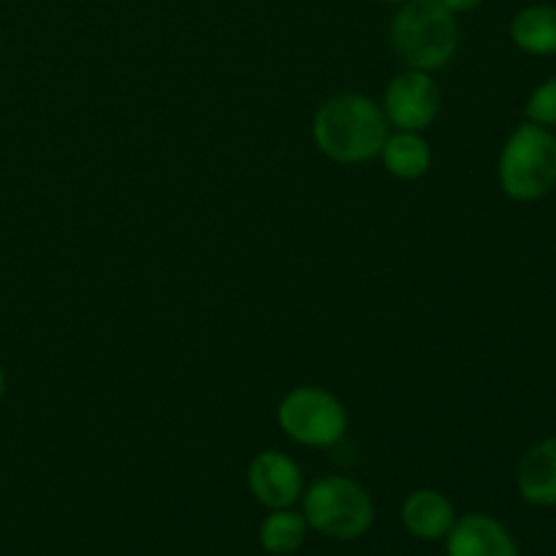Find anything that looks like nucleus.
Wrapping results in <instances>:
<instances>
[{"label":"nucleus","instance_id":"nucleus-17","mask_svg":"<svg viewBox=\"0 0 556 556\" xmlns=\"http://www.w3.org/2000/svg\"><path fill=\"white\" fill-rule=\"evenodd\" d=\"M380 3H391V5H402L405 0H380Z\"/></svg>","mask_w":556,"mask_h":556},{"label":"nucleus","instance_id":"nucleus-5","mask_svg":"<svg viewBox=\"0 0 556 556\" xmlns=\"http://www.w3.org/2000/svg\"><path fill=\"white\" fill-rule=\"evenodd\" d=\"M277 424L302 448H334L348 432V410L334 391L296 386L277 405Z\"/></svg>","mask_w":556,"mask_h":556},{"label":"nucleus","instance_id":"nucleus-16","mask_svg":"<svg viewBox=\"0 0 556 556\" xmlns=\"http://www.w3.org/2000/svg\"><path fill=\"white\" fill-rule=\"evenodd\" d=\"M3 394H5V372L3 367H0V402H3Z\"/></svg>","mask_w":556,"mask_h":556},{"label":"nucleus","instance_id":"nucleus-14","mask_svg":"<svg viewBox=\"0 0 556 556\" xmlns=\"http://www.w3.org/2000/svg\"><path fill=\"white\" fill-rule=\"evenodd\" d=\"M527 123L543 125V128H556V74L543 79L535 90L530 92L525 103Z\"/></svg>","mask_w":556,"mask_h":556},{"label":"nucleus","instance_id":"nucleus-1","mask_svg":"<svg viewBox=\"0 0 556 556\" xmlns=\"http://www.w3.org/2000/svg\"><path fill=\"white\" fill-rule=\"evenodd\" d=\"M391 125L383 106L364 92H337L313 117V141L320 155L342 166L369 163L383 150Z\"/></svg>","mask_w":556,"mask_h":556},{"label":"nucleus","instance_id":"nucleus-7","mask_svg":"<svg viewBox=\"0 0 556 556\" xmlns=\"http://www.w3.org/2000/svg\"><path fill=\"white\" fill-rule=\"evenodd\" d=\"M304 489L302 467L282 451H261L248 465V492L266 510L296 508Z\"/></svg>","mask_w":556,"mask_h":556},{"label":"nucleus","instance_id":"nucleus-2","mask_svg":"<svg viewBox=\"0 0 556 556\" xmlns=\"http://www.w3.org/2000/svg\"><path fill=\"white\" fill-rule=\"evenodd\" d=\"M391 47L405 68H445L459 52V22L440 0H405L389 27Z\"/></svg>","mask_w":556,"mask_h":556},{"label":"nucleus","instance_id":"nucleus-10","mask_svg":"<svg viewBox=\"0 0 556 556\" xmlns=\"http://www.w3.org/2000/svg\"><path fill=\"white\" fill-rule=\"evenodd\" d=\"M400 521L416 541H445L456 521V508L438 489H416L402 500Z\"/></svg>","mask_w":556,"mask_h":556},{"label":"nucleus","instance_id":"nucleus-9","mask_svg":"<svg viewBox=\"0 0 556 556\" xmlns=\"http://www.w3.org/2000/svg\"><path fill=\"white\" fill-rule=\"evenodd\" d=\"M516 492L532 508H556V434L525 451L516 467Z\"/></svg>","mask_w":556,"mask_h":556},{"label":"nucleus","instance_id":"nucleus-4","mask_svg":"<svg viewBox=\"0 0 556 556\" xmlns=\"http://www.w3.org/2000/svg\"><path fill=\"white\" fill-rule=\"evenodd\" d=\"M307 527L329 541H358L375 527V500L348 476H324L302 494Z\"/></svg>","mask_w":556,"mask_h":556},{"label":"nucleus","instance_id":"nucleus-13","mask_svg":"<svg viewBox=\"0 0 556 556\" xmlns=\"http://www.w3.org/2000/svg\"><path fill=\"white\" fill-rule=\"evenodd\" d=\"M307 519L296 508H277L264 516L258 527V543L269 556H291L307 541Z\"/></svg>","mask_w":556,"mask_h":556},{"label":"nucleus","instance_id":"nucleus-15","mask_svg":"<svg viewBox=\"0 0 556 556\" xmlns=\"http://www.w3.org/2000/svg\"><path fill=\"white\" fill-rule=\"evenodd\" d=\"M440 3H443L451 14L459 16V14H470V11H476L483 0H440Z\"/></svg>","mask_w":556,"mask_h":556},{"label":"nucleus","instance_id":"nucleus-3","mask_svg":"<svg viewBox=\"0 0 556 556\" xmlns=\"http://www.w3.org/2000/svg\"><path fill=\"white\" fill-rule=\"evenodd\" d=\"M500 190L516 204H535L556 188V134L535 123L510 130L497 157Z\"/></svg>","mask_w":556,"mask_h":556},{"label":"nucleus","instance_id":"nucleus-8","mask_svg":"<svg viewBox=\"0 0 556 556\" xmlns=\"http://www.w3.org/2000/svg\"><path fill=\"white\" fill-rule=\"evenodd\" d=\"M445 556H521L514 532L489 514L456 516L445 535Z\"/></svg>","mask_w":556,"mask_h":556},{"label":"nucleus","instance_id":"nucleus-11","mask_svg":"<svg viewBox=\"0 0 556 556\" xmlns=\"http://www.w3.org/2000/svg\"><path fill=\"white\" fill-rule=\"evenodd\" d=\"M378 157L383 161L386 172L402 182H416L427 177L432 168V147L424 139V134H413V130H391Z\"/></svg>","mask_w":556,"mask_h":556},{"label":"nucleus","instance_id":"nucleus-6","mask_svg":"<svg viewBox=\"0 0 556 556\" xmlns=\"http://www.w3.org/2000/svg\"><path fill=\"white\" fill-rule=\"evenodd\" d=\"M386 119L394 130H413L424 134L438 119L443 106V92L429 71L405 68L386 85L383 90Z\"/></svg>","mask_w":556,"mask_h":556},{"label":"nucleus","instance_id":"nucleus-12","mask_svg":"<svg viewBox=\"0 0 556 556\" xmlns=\"http://www.w3.org/2000/svg\"><path fill=\"white\" fill-rule=\"evenodd\" d=\"M510 41L519 52L532 58L556 54V5L532 3L516 11L510 20Z\"/></svg>","mask_w":556,"mask_h":556}]
</instances>
